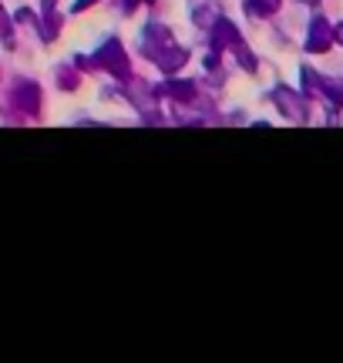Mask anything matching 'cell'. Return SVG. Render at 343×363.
I'll list each match as a JSON object with an SVG mask.
<instances>
[{
	"mask_svg": "<svg viewBox=\"0 0 343 363\" xmlns=\"http://www.w3.org/2000/svg\"><path fill=\"white\" fill-rule=\"evenodd\" d=\"M94 61H98V67H105L108 74H115L118 81H132V65H128V54H125L118 38H108L105 44L98 48Z\"/></svg>",
	"mask_w": 343,
	"mask_h": 363,
	"instance_id": "1",
	"label": "cell"
},
{
	"mask_svg": "<svg viewBox=\"0 0 343 363\" xmlns=\"http://www.w3.org/2000/svg\"><path fill=\"white\" fill-rule=\"evenodd\" d=\"M169 48H175V40H172V30H169L165 24H159V21H152V24L142 30V44H138V51L145 54L148 61H159V57L169 51Z\"/></svg>",
	"mask_w": 343,
	"mask_h": 363,
	"instance_id": "2",
	"label": "cell"
},
{
	"mask_svg": "<svg viewBox=\"0 0 343 363\" xmlns=\"http://www.w3.org/2000/svg\"><path fill=\"white\" fill-rule=\"evenodd\" d=\"M11 101L17 104L24 115L38 118V111H40V88L34 84V81H17L13 91H11Z\"/></svg>",
	"mask_w": 343,
	"mask_h": 363,
	"instance_id": "3",
	"label": "cell"
},
{
	"mask_svg": "<svg viewBox=\"0 0 343 363\" xmlns=\"http://www.w3.org/2000/svg\"><path fill=\"white\" fill-rule=\"evenodd\" d=\"M330 44H333V27L327 24V17H313L310 21V34H306V51L310 54H323V51H330Z\"/></svg>",
	"mask_w": 343,
	"mask_h": 363,
	"instance_id": "4",
	"label": "cell"
},
{
	"mask_svg": "<svg viewBox=\"0 0 343 363\" xmlns=\"http://www.w3.org/2000/svg\"><path fill=\"white\" fill-rule=\"evenodd\" d=\"M273 104H276V108L290 118V121H306L303 98H300V94H293L290 88H276V91H273Z\"/></svg>",
	"mask_w": 343,
	"mask_h": 363,
	"instance_id": "5",
	"label": "cell"
},
{
	"mask_svg": "<svg viewBox=\"0 0 343 363\" xmlns=\"http://www.w3.org/2000/svg\"><path fill=\"white\" fill-rule=\"evenodd\" d=\"M209 30H212V51H225V48L232 51L239 40H242L239 38V30H236V24H232L229 17H215V24H212Z\"/></svg>",
	"mask_w": 343,
	"mask_h": 363,
	"instance_id": "6",
	"label": "cell"
},
{
	"mask_svg": "<svg viewBox=\"0 0 343 363\" xmlns=\"http://www.w3.org/2000/svg\"><path fill=\"white\" fill-rule=\"evenodd\" d=\"M155 94H159V98H175V101H182V104H192L196 101V94H198V88L192 84V81L172 78V81H165V84H159Z\"/></svg>",
	"mask_w": 343,
	"mask_h": 363,
	"instance_id": "7",
	"label": "cell"
},
{
	"mask_svg": "<svg viewBox=\"0 0 343 363\" xmlns=\"http://www.w3.org/2000/svg\"><path fill=\"white\" fill-rule=\"evenodd\" d=\"M185 61H189V51L175 44V48H169V51L162 54V57H159V61H155V65H159L162 71H165V74H175L179 67H185Z\"/></svg>",
	"mask_w": 343,
	"mask_h": 363,
	"instance_id": "8",
	"label": "cell"
},
{
	"mask_svg": "<svg viewBox=\"0 0 343 363\" xmlns=\"http://www.w3.org/2000/svg\"><path fill=\"white\" fill-rule=\"evenodd\" d=\"M242 4H246V11H249L252 17H273L283 0H242Z\"/></svg>",
	"mask_w": 343,
	"mask_h": 363,
	"instance_id": "9",
	"label": "cell"
},
{
	"mask_svg": "<svg viewBox=\"0 0 343 363\" xmlns=\"http://www.w3.org/2000/svg\"><path fill=\"white\" fill-rule=\"evenodd\" d=\"M320 94H323L330 104H337V108H340V104H343V81L320 78Z\"/></svg>",
	"mask_w": 343,
	"mask_h": 363,
	"instance_id": "10",
	"label": "cell"
},
{
	"mask_svg": "<svg viewBox=\"0 0 343 363\" xmlns=\"http://www.w3.org/2000/svg\"><path fill=\"white\" fill-rule=\"evenodd\" d=\"M57 30H61V17H57V11H54V7H47V11H44V24H40V38L54 40V38H57Z\"/></svg>",
	"mask_w": 343,
	"mask_h": 363,
	"instance_id": "11",
	"label": "cell"
},
{
	"mask_svg": "<svg viewBox=\"0 0 343 363\" xmlns=\"http://www.w3.org/2000/svg\"><path fill=\"white\" fill-rule=\"evenodd\" d=\"M57 84H61L64 91L78 88V71H74V67H67V65H61L57 67Z\"/></svg>",
	"mask_w": 343,
	"mask_h": 363,
	"instance_id": "12",
	"label": "cell"
},
{
	"mask_svg": "<svg viewBox=\"0 0 343 363\" xmlns=\"http://www.w3.org/2000/svg\"><path fill=\"white\" fill-rule=\"evenodd\" d=\"M0 40H4L7 48H13V21L4 7H0Z\"/></svg>",
	"mask_w": 343,
	"mask_h": 363,
	"instance_id": "13",
	"label": "cell"
},
{
	"mask_svg": "<svg viewBox=\"0 0 343 363\" xmlns=\"http://www.w3.org/2000/svg\"><path fill=\"white\" fill-rule=\"evenodd\" d=\"M215 17H219V13L212 11V7H196V13H192V21H196L198 27H212L215 24Z\"/></svg>",
	"mask_w": 343,
	"mask_h": 363,
	"instance_id": "14",
	"label": "cell"
},
{
	"mask_svg": "<svg viewBox=\"0 0 343 363\" xmlns=\"http://www.w3.org/2000/svg\"><path fill=\"white\" fill-rule=\"evenodd\" d=\"M94 4H98V0H78V4H74V13H84L88 7H94Z\"/></svg>",
	"mask_w": 343,
	"mask_h": 363,
	"instance_id": "15",
	"label": "cell"
},
{
	"mask_svg": "<svg viewBox=\"0 0 343 363\" xmlns=\"http://www.w3.org/2000/svg\"><path fill=\"white\" fill-rule=\"evenodd\" d=\"M333 40H340V44H343V24H337V30H333Z\"/></svg>",
	"mask_w": 343,
	"mask_h": 363,
	"instance_id": "16",
	"label": "cell"
},
{
	"mask_svg": "<svg viewBox=\"0 0 343 363\" xmlns=\"http://www.w3.org/2000/svg\"><path fill=\"white\" fill-rule=\"evenodd\" d=\"M138 4H142V0H125V11H132V7H138ZM148 4H152V0H148Z\"/></svg>",
	"mask_w": 343,
	"mask_h": 363,
	"instance_id": "17",
	"label": "cell"
},
{
	"mask_svg": "<svg viewBox=\"0 0 343 363\" xmlns=\"http://www.w3.org/2000/svg\"><path fill=\"white\" fill-rule=\"evenodd\" d=\"M40 4H44V11H47V7H54V4H57V0H40Z\"/></svg>",
	"mask_w": 343,
	"mask_h": 363,
	"instance_id": "18",
	"label": "cell"
}]
</instances>
